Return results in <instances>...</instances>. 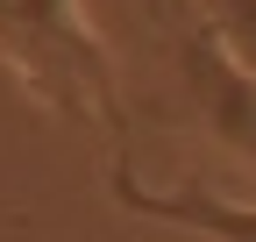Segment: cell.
<instances>
[{
	"mask_svg": "<svg viewBox=\"0 0 256 242\" xmlns=\"http://www.w3.org/2000/svg\"><path fill=\"white\" fill-rule=\"evenodd\" d=\"M0 72L43 114L100 128L114 142V157H121L128 100H121L114 50L86 22V0H0Z\"/></svg>",
	"mask_w": 256,
	"mask_h": 242,
	"instance_id": "obj_1",
	"label": "cell"
},
{
	"mask_svg": "<svg viewBox=\"0 0 256 242\" xmlns=\"http://www.w3.org/2000/svg\"><path fill=\"white\" fill-rule=\"evenodd\" d=\"M178 78H185V100L200 114L206 142L220 157H235V164L256 171V72L200 22V28L178 36Z\"/></svg>",
	"mask_w": 256,
	"mask_h": 242,
	"instance_id": "obj_2",
	"label": "cell"
},
{
	"mask_svg": "<svg viewBox=\"0 0 256 242\" xmlns=\"http://www.w3.org/2000/svg\"><path fill=\"white\" fill-rule=\"evenodd\" d=\"M114 192H121L128 214H142V221H164V228L206 235V242H256V206H249V200H228V192H214V186L142 192L128 171H114Z\"/></svg>",
	"mask_w": 256,
	"mask_h": 242,
	"instance_id": "obj_3",
	"label": "cell"
},
{
	"mask_svg": "<svg viewBox=\"0 0 256 242\" xmlns=\"http://www.w3.org/2000/svg\"><path fill=\"white\" fill-rule=\"evenodd\" d=\"M150 14H164V22H178V14H185V0H150Z\"/></svg>",
	"mask_w": 256,
	"mask_h": 242,
	"instance_id": "obj_5",
	"label": "cell"
},
{
	"mask_svg": "<svg viewBox=\"0 0 256 242\" xmlns=\"http://www.w3.org/2000/svg\"><path fill=\"white\" fill-rule=\"evenodd\" d=\"M206 28L256 72V0H206Z\"/></svg>",
	"mask_w": 256,
	"mask_h": 242,
	"instance_id": "obj_4",
	"label": "cell"
}]
</instances>
